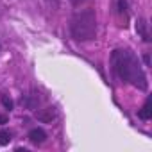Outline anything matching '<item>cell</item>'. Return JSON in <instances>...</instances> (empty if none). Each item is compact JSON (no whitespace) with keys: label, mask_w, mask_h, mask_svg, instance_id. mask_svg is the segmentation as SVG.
<instances>
[{"label":"cell","mask_w":152,"mask_h":152,"mask_svg":"<svg viewBox=\"0 0 152 152\" xmlns=\"http://www.w3.org/2000/svg\"><path fill=\"white\" fill-rule=\"evenodd\" d=\"M111 70L122 83L131 84L140 91H147L148 88L147 73L138 56L131 48H115L111 52Z\"/></svg>","instance_id":"obj_1"},{"label":"cell","mask_w":152,"mask_h":152,"mask_svg":"<svg viewBox=\"0 0 152 152\" xmlns=\"http://www.w3.org/2000/svg\"><path fill=\"white\" fill-rule=\"evenodd\" d=\"M70 34L75 41H91L97 38V13L93 7L73 13L70 20Z\"/></svg>","instance_id":"obj_2"},{"label":"cell","mask_w":152,"mask_h":152,"mask_svg":"<svg viewBox=\"0 0 152 152\" xmlns=\"http://www.w3.org/2000/svg\"><path fill=\"white\" fill-rule=\"evenodd\" d=\"M27 138H29V141H31L32 145H41V143L47 141V132H45L41 127H34V129L29 131Z\"/></svg>","instance_id":"obj_3"},{"label":"cell","mask_w":152,"mask_h":152,"mask_svg":"<svg viewBox=\"0 0 152 152\" xmlns=\"http://www.w3.org/2000/svg\"><path fill=\"white\" fill-rule=\"evenodd\" d=\"M39 100H41V99H39V93L34 91V90L22 97V104H23L27 109H36V107L39 106Z\"/></svg>","instance_id":"obj_4"},{"label":"cell","mask_w":152,"mask_h":152,"mask_svg":"<svg viewBox=\"0 0 152 152\" xmlns=\"http://www.w3.org/2000/svg\"><path fill=\"white\" fill-rule=\"evenodd\" d=\"M36 116H38L39 122H43V124H50L52 120L57 118V111H56V107H45V109H39V111L36 113Z\"/></svg>","instance_id":"obj_5"},{"label":"cell","mask_w":152,"mask_h":152,"mask_svg":"<svg viewBox=\"0 0 152 152\" xmlns=\"http://www.w3.org/2000/svg\"><path fill=\"white\" fill-rule=\"evenodd\" d=\"M136 32L141 36V39L145 43H150V34H148V23L143 20V18H138L136 20Z\"/></svg>","instance_id":"obj_6"},{"label":"cell","mask_w":152,"mask_h":152,"mask_svg":"<svg viewBox=\"0 0 152 152\" xmlns=\"http://www.w3.org/2000/svg\"><path fill=\"white\" fill-rule=\"evenodd\" d=\"M116 7H118V15L122 18V25L127 27V22H129V0H118Z\"/></svg>","instance_id":"obj_7"},{"label":"cell","mask_w":152,"mask_h":152,"mask_svg":"<svg viewBox=\"0 0 152 152\" xmlns=\"http://www.w3.org/2000/svg\"><path fill=\"white\" fill-rule=\"evenodd\" d=\"M138 116H140L141 120H145V122L152 118V97H147V100H145L143 107L138 111Z\"/></svg>","instance_id":"obj_8"},{"label":"cell","mask_w":152,"mask_h":152,"mask_svg":"<svg viewBox=\"0 0 152 152\" xmlns=\"http://www.w3.org/2000/svg\"><path fill=\"white\" fill-rule=\"evenodd\" d=\"M13 140V132L11 131H7V129H2L0 131V145H9V141Z\"/></svg>","instance_id":"obj_9"},{"label":"cell","mask_w":152,"mask_h":152,"mask_svg":"<svg viewBox=\"0 0 152 152\" xmlns=\"http://www.w3.org/2000/svg\"><path fill=\"white\" fill-rule=\"evenodd\" d=\"M0 100H2V104H4V107H6L7 111H11V109H13V100H11L6 93H0Z\"/></svg>","instance_id":"obj_10"},{"label":"cell","mask_w":152,"mask_h":152,"mask_svg":"<svg viewBox=\"0 0 152 152\" xmlns=\"http://www.w3.org/2000/svg\"><path fill=\"white\" fill-rule=\"evenodd\" d=\"M84 2H88V0H72V4H73V7H79V6H83Z\"/></svg>","instance_id":"obj_11"},{"label":"cell","mask_w":152,"mask_h":152,"mask_svg":"<svg viewBox=\"0 0 152 152\" xmlns=\"http://www.w3.org/2000/svg\"><path fill=\"white\" fill-rule=\"evenodd\" d=\"M143 61H145V66H150V56H148V52L143 56Z\"/></svg>","instance_id":"obj_12"},{"label":"cell","mask_w":152,"mask_h":152,"mask_svg":"<svg viewBox=\"0 0 152 152\" xmlns=\"http://www.w3.org/2000/svg\"><path fill=\"white\" fill-rule=\"evenodd\" d=\"M7 124V116L6 115H0V125H6Z\"/></svg>","instance_id":"obj_13"}]
</instances>
